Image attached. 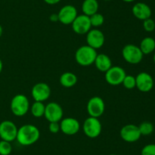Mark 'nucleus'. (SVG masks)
<instances>
[{"mask_svg":"<svg viewBox=\"0 0 155 155\" xmlns=\"http://www.w3.org/2000/svg\"><path fill=\"white\" fill-rule=\"evenodd\" d=\"M40 137L39 129L34 125L26 124L21 126L18 130L17 141L23 146H30L35 144Z\"/></svg>","mask_w":155,"mask_h":155,"instance_id":"f257e3e1","label":"nucleus"},{"mask_svg":"<svg viewBox=\"0 0 155 155\" xmlns=\"http://www.w3.org/2000/svg\"><path fill=\"white\" fill-rule=\"evenodd\" d=\"M97 55L96 50L88 45L82 46L75 53L76 62L81 66H89L94 64Z\"/></svg>","mask_w":155,"mask_h":155,"instance_id":"f03ea898","label":"nucleus"},{"mask_svg":"<svg viewBox=\"0 0 155 155\" xmlns=\"http://www.w3.org/2000/svg\"><path fill=\"white\" fill-rule=\"evenodd\" d=\"M11 111L16 116L26 115L30 109L29 100L24 94H17L12 99L10 104Z\"/></svg>","mask_w":155,"mask_h":155,"instance_id":"7ed1b4c3","label":"nucleus"},{"mask_svg":"<svg viewBox=\"0 0 155 155\" xmlns=\"http://www.w3.org/2000/svg\"><path fill=\"white\" fill-rule=\"evenodd\" d=\"M122 56L127 62L132 65H136L142 62L144 55L139 46L134 44H127L123 48Z\"/></svg>","mask_w":155,"mask_h":155,"instance_id":"20e7f679","label":"nucleus"},{"mask_svg":"<svg viewBox=\"0 0 155 155\" xmlns=\"http://www.w3.org/2000/svg\"><path fill=\"white\" fill-rule=\"evenodd\" d=\"M83 132L85 135L90 138H95L101 133V123L98 118L89 116L83 122Z\"/></svg>","mask_w":155,"mask_h":155,"instance_id":"39448f33","label":"nucleus"},{"mask_svg":"<svg viewBox=\"0 0 155 155\" xmlns=\"http://www.w3.org/2000/svg\"><path fill=\"white\" fill-rule=\"evenodd\" d=\"M127 74L126 71L122 67L114 65L111 66L104 74L105 81L107 84L112 86H117V85L122 84L124 78L126 77Z\"/></svg>","mask_w":155,"mask_h":155,"instance_id":"423d86ee","label":"nucleus"},{"mask_svg":"<svg viewBox=\"0 0 155 155\" xmlns=\"http://www.w3.org/2000/svg\"><path fill=\"white\" fill-rule=\"evenodd\" d=\"M86 109L89 116L98 117L101 116L104 112L105 109V103L101 97L98 96H95L89 99L86 106Z\"/></svg>","mask_w":155,"mask_h":155,"instance_id":"0eeeda50","label":"nucleus"},{"mask_svg":"<svg viewBox=\"0 0 155 155\" xmlns=\"http://www.w3.org/2000/svg\"><path fill=\"white\" fill-rule=\"evenodd\" d=\"M18 130V127L13 122L4 120L0 123V138L2 140L12 142L16 140Z\"/></svg>","mask_w":155,"mask_h":155,"instance_id":"6e6552de","label":"nucleus"},{"mask_svg":"<svg viewBox=\"0 0 155 155\" xmlns=\"http://www.w3.org/2000/svg\"><path fill=\"white\" fill-rule=\"evenodd\" d=\"M120 135L124 141L128 143L136 142L142 136L139 126L134 124H127L123 126L120 132Z\"/></svg>","mask_w":155,"mask_h":155,"instance_id":"1a4fd4ad","label":"nucleus"},{"mask_svg":"<svg viewBox=\"0 0 155 155\" xmlns=\"http://www.w3.org/2000/svg\"><path fill=\"white\" fill-rule=\"evenodd\" d=\"M63 109L56 102H51L45 105L44 116L49 122H60L63 119Z\"/></svg>","mask_w":155,"mask_h":155,"instance_id":"9d476101","label":"nucleus"},{"mask_svg":"<svg viewBox=\"0 0 155 155\" xmlns=\"http://www.w3.org/2000/svg\"><path fill=\"white\" fill-rule=\"evenodd\" d=\"M136 85L139 91L143 93H148L154 88V81L152 76L145 71L139 73L136 77Z\"/></svg>","mask_w":155,"mask_h":155,"instance_id":"9b49d317","label":"nucleus"},{"mask_svg":"<svg viewBox=\"0 0 155 155\" xmlns=\"http://www.w3.org/2000/svg\"><path fill=\"white\" fill-rule=\"evenodd\" d=\"M71 25L73 30L79 35L86 34L92 29L89 17L83 14L77 15Z\"/></svg>","mask_w":155,"mask_h":155,"instance_id":"f8f14e48","label":"nucleus"},{"mask_svg":"<svg viewBox=\"0 0 155 155\" xmlns=\"http://www.w3.org/2000/svg\"><path fill=\"white\" fill-rule=\"evenodd\" d=\"M31 95L35 101L44 102L49 98L51 95V88L46 83L39 82L33 87Z\"/></svg>","mask_w":155,"mask_h":155,"instance_id":"ddd939ff","label":"nucleus"},{"mask_svg":"<svg viewBox=\"0 0 155 155\" xmlns=\"http://www.w3.org/2000/svg\"><path fill=\"white\" fill-rule=\"evenodd\" d=\"M105 41V37L101 30L98 29H91L86 33L87 45L95 50H98L103 46Z\"/></svg>","mask_w":155,"mask_h":155,"instance_id":"4468645a","label":"nucleus"},{"mask_svg":"<svg viewBox=\"0 0 155 155\" xmlns=\"http://www.w3.org/2000/svg\"><path fill=\"white\" fill-rule=\"evenodd\" d=\"M58 15L59 21L61 24L69 25V24H72L78 14H77V9L74 5H67L60 9Z\"/></svg>","mask_w":155,"mask_h":155,"instance_id":"2eb2a0df","label":"nucleus"},{"mask_svg":"<svg viewBox=\"0 0 155 155\" xmlns=\"http://www.w3.org/2000/svg\"><path fill=\"white\" fill-rule=\"evenodd\" d=\"M61 131L67 135H74L80 131V124L78 120L72 117H67L60 121Z\"/></svg>","mask_w":155,"mask_h":155,"instance_id":"dca6fc26","label":"nucleus"},{"mask_svg":"<svg viewBox=\"0 0 155 155\" xmlns=\"http://www.w3.org/2000/svg\"><path fill=\"white\" fill-rule=\"evenodd\" d=\"M132 12L137 19L141 21H145L150 18L152 15V11L150 6L144 2L136 3L132 9Z\"/></svg>","mask_w":155,"mask_h":155,"instance_id":"f3484780","label":"nucleus"},{"mask_svg":"<svg viewBox=\"0 0 155 155\" xmlns=\"http://www.w3.org/2000/svg\"><path fill=\"white\" fill-rule=\"evenodd\" d=\"M94 64L98 71L104 73L112 66L111 59L107 55L104 53L97 55Z\"/></svg>","mask_w":155,"mask_h":155,"instance_id":"a211bd4d","label":"nucleus"},{"mask_svg":"<svg viewBox=\"0 0 155 155\" xmlns=\"http://www.w3.org/2000/svg\"><path fill=\"white\" fill-rule=\"evenodd\" d=\"M77 76L71 71H66L61 75L59 81L63 87L70 88L74 87L77 83Z\"/></svg>","mask_w":155,"mask_h":155,"instance_id":"6ab92c4d","label":"nucleus"},{"mask_svg":"<svg viewBox=\"0 0 155 155\" xmlns=\"http://www.w3.org/2000/svg\"><path fill=\"white\" fill-rule=\"evenodd\" d=\"M99 8V5L97 0H84L82 4V11L83 15L91 16L97 13Z\"/></svg>","mask_w":155,"mask_h":155,"instance_id":"aec40b11","label":"nucleus"},{"mask_svg":"<svg viewBox=\"0 0 155 155\" xmlns=\"http://www.w3.org/2000/svg\"><path fill=\"white\" fill-rule=\"evenodd\" d=\"M143 55H149L155 50V40L151 36L145 37L140 43L139 46Z\"/></svg>","mask_w":155,"mask_h":155,"instance_id":"412c9836","label":"nucleus"},{"mask_svg":"<svg viewBox=\"0 0 155 155\" xmlns=\"http://www.w3.org/2000/svg\"><path fill=\"white\" fill-rule=\"evenodd\" d=\"M31 114L36 118H40V117L44 116L45 109V105L44 104L43 102L35 101L32 104L31 107H30Z\"/></svg>","mask_w":155,"mask_h":155,"instance_id":"4be33fe9","label":"nucleus"},{"mask_svg":"<svg viewBox=\"0 0 155 155\" xmlns=\"http://www.w3.org/2000/svg\"><path fill=\"white\" fill-rule=\"evenodd\" d=\"M139 129L142 135H151V134H152V132H154V125L148 121H145L141 123L139 126Z\"/></svg>","mask_w":155,"mask_h":155,"instance_id":"5701e85b","label":"nucleus"},{"mask_svg":"<svg viewBox=\"0 0 155 155\" xmlns=\"http://www.w3.org/2000/svg\"><path fill=\"white\" fill-rule=\"evenodd\" d=\"M89 19H90L91 25H92V27H100L104 22V16L101 14L98 13V12L89 16Z\"/></svg>","mask_w":155,"mask_h":155,"instance_id":"b1692460","label":"nucleus"},{"mask_svg":"<svg viewBox=\"0 0 155 155\" xmlns=\"http://www.w3.org/2000/svg\"><path fill=\"white\" fill-rule=\"evenodd\" d=\"M122 84L127 89H133V88H136V77H134L133 75H130V74H127L126 77L124 78V81H123Z\"/></svg>","mask_w":155,"mask_h":155,"instance_id":"393cba45","label":"nucleus"},{"mask_svg":"<svg viewBox=\"0 0 155 155\" xmlns=\"http://www.w3.org/2000/svg\"><path fill=\"white\" fill-rule=\"evenodd\" d=\"M12 151L11 142L4 140L0 141V155H9Z\"/></svg>","mask_w":155,"mask_h":155,"instance_id":"a878e982","label":"nucleus"},{"mask_svg":"<svg viewBox=\"0 0 155 155\" xmlns=\"http://www.w3.org/2000/svg\"><path fill=\"white\" fill-rule=\"evenodd\" d=\"M141 155H155V144H148L144 146Z\"/></svg>","mask_w":155,"mask_h":155,"instance_id":"bb28decb","label":"nucleus"},{"mask_svg":"<svg viewBox=\"0 0 155 155\" xmlns=\"http://www.w3.org/2000/svg\"><path fill=\"white\" fill-rule=\"evenodd\" d=\"M143 27L145 31L152 32L155 29V22L151 18L143 21Z\"/></svg>","mask_w":155,"mask_h":155,"instance_id":"cd10ccee","label":"nucleus"},{"mask_svg":"<svg viewBox=\"0 0 155 155\" xmlns=\"http://www.w3.org/2000/svg\"><path fill=\"white\" fill-rule=\"evenodd\" d=\"M49 132L52 134H57L61 131L60 122H49V126H48Z\"/></svg>","mask_w":155,"mask_h":155,"instance_id":"c85d7f7f","label":"nucleus"},{"mask_svg":"<svg viewBox=\"0 0 155 155\" xmlns=\"http://www.w3.org/2000/svg\"><path fill=\"white\" fill-rule=\"evenodd\" d=\"M49 19L50 21H52V22H57V21H59L58 14H52V15H51L49 17Z\"/></svg>","mask_w":155,"mask_h":155,"instance_id":"c756f323","label":"nucleus"},{"mask_svg":"<svg viewBox=\"0 0 155 155\" xmlns=\"http://www.w3.org/2000/svg\"><path fill=\"white\" fill-rule=\"evenodd\" d=\"M44 2L48 5H55L61 2V0H44Z\"/></svg>","mask_w":155,"mask_h":155,"instance_id":"7c9ffc66","label":"nucleus"},{"mask_svg":"<svg viewBox=\"0 0 155 155\" xmlns=\"http://www.w3.org/2000/svg\"><path fill=\"white\" fill-rule=\"evenodd\" d=\"M2 68H3V63H2V61L0 59V74H1L2 71Z\"/></svg>","mask_w":155,"mask_h":155,"instance_id":"2f4dec72","label":"nucleus"},{"mask_svg":"<svg viewBox=\"0 0 155 155\" xmlns=\"http://www.w3.org/2000/svg\"><path fill=\"white\" fill-rule=\"evenodd\" d=\"M2 33H3V29H2V25L0 24V37L2 36Z\"/></svg>","mask_w":155,"mask_h":155,"instance_id":"473e14b6","label":"nucleus"},{"mask_svg":"<svg viewBox=\"0 0 155 155\" xmlns=\"http://www.w3.org/2000/svg\"><path fill=\"white\" fill-rule=\"evenodd\" d=\"M122 1L125 2H128V3H130V2H133L136 1V0H122Z\"/></svg>","mask_w":155,"mask_h":155,"instance_id":"72a5a7b5","label":"nucleus"},{"mask_svg":"<svg viewBox=\"0 0 155 155\" xmlns=\"http://www.w3.org/2000/svg\"><path fill=\"white\" fill-rule=\"evenodd\" d=\"M153 60H154V62L155 64V53H154V56H153Z\"/></svg>","mask_w":155,"mask_h":155,"instance_id":"f704fd0d","label":"nucleus"},{"mask_svg":"<svg viewBox=\"0 0 155 155\" xmlns=\"http://www.w3.org/2000/svg\"><path fill=\"white\" fill-rule=\"evenodd\" d=\"M104 1H106V2H109V1H111V0H104Z\"/></svg>","mask_w":155,"mask_h":155,"instance_id":"c9c22d12","label":"nucleus"},{"mask_svg":"<svg viewBox=\"0 0 155 155\" xmlns=\"http://www.w3.org/2000/svg\"><path fill=\"white\" fill-rule=\"evenodd\" d=\"M109 155H117V154H114V153H111V154H109Z\"/></svg>","mask_w":155,"mask_h":155,"instance_id":"e433bc0d","label":"nucleus"}]
</instances>
